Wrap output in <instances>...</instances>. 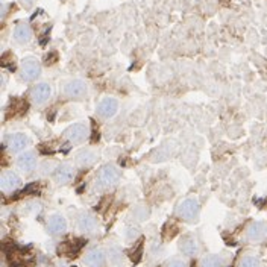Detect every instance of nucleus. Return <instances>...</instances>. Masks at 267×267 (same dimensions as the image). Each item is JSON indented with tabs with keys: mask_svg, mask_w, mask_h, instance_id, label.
<instances>
[{
	"mask_svg": "<svg viewBox=\"0 0 267 267\" xmlns=\"http://www.w3.org/2000/svg\"><path fill=\"white\" fill-rule=\"evenodd\" d=\"M201 211V207H199V202L196 198H187L184 199L179 205H178V210L176 214L182 219V220H187V222H193L198 219Z\"/></svg>",
	"mask_w": 267,
	"mask_h": 267,
	"instance_id": "obj_1",
	"label": "nucleus"
},
{
	"mask_svg": "<svg viewBox=\"0 0 267 267\" xmlns=\"http://www.w3.org/2000/svg\"><path fill=\"white\" fill-rule=\"evenodd\" d=\"M118 179H120V172H118V168L117 167H114V165H111V164H107V165H104L102 168H101V173H99V184L102 185V187H112V185H115L117 182H118Z\"/></svg>",
	"mask_w": 267,
	"mask_h": 267,
	"instance_id": "obj_2",
	"label": "nucleus"
},
{
	"mask_svg": "<svg viewBox=\"0 0 267 267\" xmlns=\"http://www.w3.org/2000/svg\"><path fill=\"white\" fill-rule=\"evenodd\" d=\"M41 73V67L40 62L37 59L28 58L21 62V76L26 81H35Z\"/></svg>",
	"mask_w": 267,
	"mask_h": 267,
	"instance_id": "obj_3",
	"label": "nucleus"
},
{
	"mask_svg": "<svg viewBox=\"0 0 267 267\" xmlns=\"http://www.w3.org/2000/svg\"><path fill=\"white\" fill-rule=\"evenodd\" d=\"M267 234V225L264 222H254L249 225L248 231H246V238L251 243H258L261 240H264Z\"/></svg>",
	"mask_w": 267,
	"mask_h": 267,
	"instance_id": "obj_4",
	"label": "nucleus"
},
{
	"mask_svg": "<svg viewBox=\"0 0 267 267\" xmlns=\"http://www.w3.org/2000/svg\"><path fill=\"white\" fill-rule=\"evenodd\" d=\"M87 132H88V129H87L85 125H82V123H75V125H71L70 128L65 129L64 137H65L68 141L79 143V141H82V140L87 137Z\"/></svg>",
	"mask_w": 267,
	"mask_h": 267,
	"instance_id": "obj_5",
	"label": "nucleus"
},
{
	"mask_svg": "<svg viewBox=\"0 0 267 267\" xmlns=\"http://www.w3.org/2000/svg\"><path fill=\"white\" fill-rule=\"evenodd\" d=\"M87 91H88L87 84H85L84 81H79V79L70 81V82L64 87V93H65V96H68V98H82V96L87 94Z\"/></svg>",
	"mask_w": 267,
	"mask_h": 267,
	"instance_id": "obj_6",
	"label": "nucleus"
},
{
	"mask_svg": "<svg viewBox=\"0 0 267 267\" xmlns=\"http://www.w3.org/2000/svg\"><path fill=\"white\" fill-rule=\"evenodd\" d=\"M117 111H118V101L114 98H105L98 107V114L104 118L114 117L117 114Z\"/></svg>",
	"mask_w": 267,
	"mask_h": 267,
	"instance_id": "obj_7",
	"label": "nucleus"
},
{
	"mask_svg": "<svg viewBox=\"0 0 267 267\" xmlns=\"http://www.w3.org/2000/svg\"><path fill=\"white\" fill-rule=\"evenodd\" d=\"M20 185V178L14 172H3L0 176V187L3 191H14Z\"/></svg>",
	"mask_w": 267,
	"mask_h": 267,
	"instance_id": "obj_8",
	"label": "nucleus"
},
{
	"mask_svg": "<svg viewBox=\"0 0 267 267\" xmlns=\"http://www.w3.org/2000/svg\"><path fill=\"white\" fill-rule=\"evenodd\" d=\"M67 229V220L61 214H52L47 219V231L54 235L62 234Z\"/></svg>",
	"mask_w": 267,
	"mask_h": 267,
	"instance_id": "obj_9",
	"label": "nucleus"
},
{
	"mask_svg": "<svg viewBox=\"0 0 267 267\" xmlns=\"http://www.w3.org/2000/svg\"><path fill=\"white\" fill-rule=\"evenodd\" d=\"M73 176H75V168L70 164H62L55 172V182L59 185H65L73 179Z\"/></svg>",
	"mask_w": 267,
	"mask_h": 267,
	"instance_id": "obj_10",
	"label": "nucleus"
},
{
	"mask_svg": "<svg viewBox=\"0 0 267 267\" xmlns=\"http://www.w3.org/2000/svg\"><path fill=\"white\" fill-rule=\"evenodd\" d=\"M179 249H181V252H182L184 255L193 257V255L198 254L199 245H198V241H196V238H195L193 235H185V237H182L181 241H179Z\"/></svg>",
	"mask_w": 267,
	"mask_h": 267,
	"instance_id": "obj_11",
	"label": "nucleus"
},
{
	"mask_svg": "<svg viewBox=\"0 0 267 267\" xmlns=\"http://www.w3.org/2000/svg\"><path fill=\"white\" fill-rule=\"evenodd\" d=\"M52 96V88L49 84H38L34 90H32V99L37 104H44L51 99Z\"/></svg>",
	"mask_w": 267,
	"mask_h": 267,
	"instance_id": "obj_12",
	"label": "nucleus"
},
{
	"mask_svg": "<svg viewBox=\"0 0 267 267\" xmlns=\"http://www.w3.org/2000/svg\"><path fill=\"white\" fill-rule=\"evenodd\" d=\"M84 264L87 267H104L105 264V254L101 249H93L90 251L85 258H84Z\"/></svg>",
	"mask_w": 267,
	"mask_h": 267,
	"instance_id": "obj_13",
	"label": "nucleus"
},
{
	"mask_svg": "<svg viewBox=\"0 0 267 267\" xmlns=\"http://www.w3.org/2000/svg\"><path fill=\"white\" fill-rule=\"evenodd\" d=\"M8 144H9V149L14 151V152H21L28 148L29 144V138L25 135V134H12L9 135L8 138Z\"/></svg>",
	"mask_w": 267,
	"mask_h": 267,
	"instance_id": "obj_14",
	"label": "nucleus"
},
{
	"mask_svg": "<svg viewBox=\"0 0 267 267\" xmlns=\"http://www.w3.org/2000/svg\"><path fill=\"white\" fill-rule=\"evenodd\" d=\"M17 165L20 167V170H23L25 173H31L35 165H37V158L34 152H25L18 157L17 160Z\"/></svg>",
	"mask_w": 267,
	"mask_h": 267,
	"instance_id": "obj_15",
	"label": "nucleus"
},
{
	"mask_svg": "<svg viewBox=\"0 0 267 267\" xmlns=\"http://www.w3.org/2000/svg\"><path fill=\"white\" fill-rule=\"evenodd\" d=\"M14 38H15L17 43H21V44L28 43L32 38V31H31L29 25L28 23L17 25L15 29H14Z\"/></svg>",
	"mask_w": 267,
	"mask_h": 267,
	"instance_id": "obj_16",
	"label": "nucleus"
},
{
	"mask_svg": "<svg viewBox=\"0 0 267 267\" xmlns=\"http://www.w3.org/2000/svg\"><path fill=\"white\" fill-rule=\"evenodd\" d=\"M78 225H79V229L81 231H84V232H93L96 229V226H98V220L91 214H82L79 217Z\"/></svg>",
	"mask_w": 267,
	"mask_h": 267,
	"instance_id": "obj_17",
	"label": "nucleus"
},
{
	"mask_svg": "<svg viewBox=\"0 0 267 267\" xmlns=\"http://www.w3.org/2000/svg\"><path fill=\"white\" fill-rule=\"evenodd\" d=\"M96 161H98V154L93 152V151H82V152H79L78 157H76V162H78L79 165H82V167L91 165V164H94Z\"/></svg>",
	"mask_w": 267,
	"mask_h": 267,
	"instance_id": "obj_18",
	"label": "nucleus"
},
{
	"mask_svg": "<svg viewBox=\"0 0 267 267\" xmlns=\"http://www.w3.org/2000/svg\"><path fill=\"white\" fill-rule=\"evenodd\" d=\"M225 266V260L219 255H207L205 258H202L201 267H223Z\"/></svg>",
	"mask_w": 267,
	"mask_h": 267,
	"instance_id": "obj_19",
	"label": "nucleus"
},
{
	"mask_svg": "<svg viewBox=\"0 0 267 267\" xmlns=\"http://www.w3.org/2000/svg\"><path fill=\"white\" fill-rule=\"evenodd\" d=\"M238 267H261V261L254 255H246L238 261Z\"/></svg>",
	"mask_w": 267,
	"mask_h": 267,
	"instance_id": "obj_20",
	"label": "nucleus"
},
{
	"mask_svg": "<svg viewBox=\"0 0 267 267\" xmlns=\"http://www.w3.org/2000/svg\"><path fill=\"white\" fill-rule=\"evenodd\" d=\"M165 267H187V264L182 260H172V261L167 263Z\"/></svg>",
	"mask_w": 267,
	"mask_h": 267,
	"instance_id": "obj_21",
	"label": "nucleus"
}]
</instances>
